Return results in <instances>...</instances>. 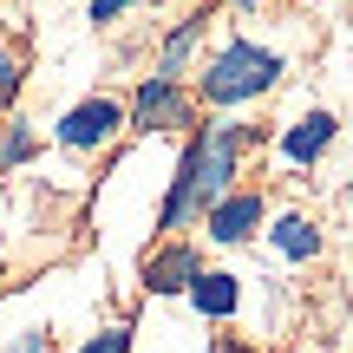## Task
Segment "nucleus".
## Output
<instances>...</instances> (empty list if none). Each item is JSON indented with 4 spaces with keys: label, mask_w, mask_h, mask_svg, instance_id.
Listing matches in <instances>:
<instances>
[{
    "label": "nucleus",
    "mask_w": 353,
    "mask_h": 353,
    "mask_svg": "<svg viewBox=\"0 0 353 353\" xmlns=\"http://www.w3.org/2000/svg\"><path fill=\"white\" fill-rule=\"evenodd\" d=\"M26 151H33V131H26V125H13V131H7V144H0V170H7V164H20Z\"/></svg>",
    "instance_id": "11"
},
{
    "label": "nucleus",
    "mask_w": 353,
    "mask_h": 353,
    "mask_svg": "<svg viewBox=\"0 0 353 353\" xmlns=\"http://www.w3.org/2000/svg\"><path fill=\"white\" fill-rule=\"evenodd\" d=\"M190 301H196L210 321H229L236 301H242V288H236V275H196L190 281Z\"/></svg>",
    "instance_id": "6"
},
{
    "label": "nucleus",
    "mask_w": 353,
    "mask_h": 353,
    "mask_svg": "<svg viewBox=\"0 0 353 353\" xmlns=\"http://www.w3.org/2000/svg\"><path fill=\"white\" fill-rule=\"evenodd\" d=\"M46 347H52V334H26V341H13L7 353H46Z\"/></svg>",
    "instance_id": "14"
},
{
    "label": "nucleus",
    "mask_w": 353,
    "mask_h": 353,
    "mask_svg": "<svg viewBox=\"0 0 353 353\" xmlns=\"http://www.w3.org/2000/svg\"><path fill=\"white\" fill-rule=\"evenodd\" d=\"M242 144H249V131H242V125H210L196 144H190L183 164H176V190H170V203H164V229H183L203 203L216 210V203L229 196V176H236Z\"/></svg>",
    "instance_id": "1"
},
{
    "label": "nucleus",
    "mask_w": 353,
    "mask_h": 353,
    "mask_svg": "<svg viewBox=\"0 0 353 353\" xmlns=\"http://www.w3.org/2000/svg\"><path fill=\"white\" fill-rule=\"evenodd\" d=\"M118 125H125V105H118V99H85V105H72V112L59 118V144L92 151V144L118 138Z\"/></svg>",
    "instance_id": "3"
},
{
    "label": "nucleus",
    "mask_w": 353,
    "mask_h": 353,
    "mask_svg": "<svg viewBox=\"0 0 353 353\" xmlns=\"http://www.w3.org/2000/svg\"><path fill=\"white\" fill-rule=\"evenodd\" d=\"M236 7H255V0H236Z\"/></svg>",
    "instance_id": "16"
},
{
    "label": "nucleus",
    "mask_w": 353,
    "mask_h": 353,
    "mask_svg": "<svg viewBox=\"0 0 353 353\" xmlns=\"http://www.w3.org/2000/svg\"><path fill=\"white\" fill-rule=\"evenodd\" d=\"M85 353H131V334L125 327H105V334H92Z\"/></svg>",
    "instance_id": "12"
},
{
    "label": "nucleus",
    "mask_w": 353,
    "mask_h": 353,
    "mask_svg": "<svg viewBox=\"0 0 353 353\" xmlns=\"http://www.w3.org/2000/svg\"><path fill=\"white\" fill-rule=\"evenodd\" d=\"M275 249L301 262V255H314V249H321V236L307 229V216H281V223H275Z\"/></svg>",
    "instance_id": "9"
},
{
    "label": "nucleus",
    "mask_w": 353,
    "mask_h": 353,
    "mask_svg": "<svg viewBox=\"0 0 353 353\" xmlns=\"http://www.w3.org/2000/svg\"><path fill=\"white\" fill-rule=\"evenodd\" d=\"M13 92H20V59L0 52V105H13Z\"/></svg>",
    "instance_id": "13"
},
{
    "label": "nucleus",
    "mask_w": 353,
    "mask_h": 353,
    "mask_svg": "<svg viewBox=\"0 0 353 353\" xmlns=\"http://www.w3.org/2000/svg\"><path fill=\"white\" fill-rule=\"evenodd\" d=\"M327 138H334V118H327V112H307L301 125L281 138V151H288L294 164H307V157H321V151H327Z\"/></svg>",
    "instance_id": "8"
},
{
    "label": "nucleus",
    "mask_w": 353,
    "mask_h": 353,
    "mask_svg": "<svg viewBox=\"0 0 353 353\" xmlns=\"http://www.w3.org/2000/svg\"><path fill=\"white\" fill-rule=\"evenodd\" d=\"M196 275H203V262H196L190 249H164V255L151 262V294H176V288H190Z\"/></svg>",
    "instance_id": "7"
},
{
    "label": "nucleus",
    "mask_w": 353,
    "mask_h": 353,
    "mask_svg": "<svg viewBox=\"0 0 353 353\" xmlns=\"http://www.w3.org/2000/svg\"><path fill=\"white\" fill-rule=\"evenodd\" d=\"M255 229H262V196H255V190H229L210 210V236L216 242H249Z\"/></svg>",
    "instance_id": "4"
},
{
    "label": "nucleus",
    "mask_w": 353,
    "mask_h": 353,
    "mask_svg": "<svg viewBox=\"0 0 353 353\" xmlns=\"http://www.w3.org/2000/svg\"><path fill=\"white\" fill-rule=\"evenodd\" d=\"M138 118H144V125H190V99H183V85H176V79H144V92H138Z\"/></svg>",
    "instance_id": "5"
},
{
    "label": "nucleus",
    "mask_w": 353,
    "mask_h": 353,
    "mask_svg": "<svg viewBox=\"0 0 353 353\" xmlns=\"http://www.w3.org/2000/svg\"><path fill=\"white\" fill-rule=\"evenodd\" d=\"M281 79V59L268 46H255V39H236V46L216 52V65L203 72V99L210 105H242L255 99V92H268Z\"/></svg>",
    "instance_id": "2"
},
{
    "label": "nucleus",
    "mask_w": 353,
    "mask_h": 353,
    "mask_svg": "<svg viewBox=\"0 0 353 353\" xmlns=\"http://www.w3.org/2000/svg\"><path fill=\"white\" fill-rule=\"evenodd\" d=\"M196 39H203V20H183V26H176L170 46H164V72H157V79H176V72H183V59H190V46H196Z\"/></svg>",
    "instance_id": "10"
},
{
    "label": "nucleus",
    "mask_w": 353,
    "mask_h": 353,
    "mask_svg": "<svg viewBox=\"0 0 353 353\" xmlns=\"http://www.w3.org/2000/svg\"><path fill=\"white\" fill-rule=\"evenodd\" d=\"M125 7H138V0H92V20H112V13H125Z\"/></svg>",
    "instance_id": "15"
}]
</instances>
